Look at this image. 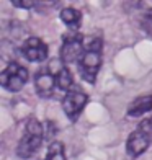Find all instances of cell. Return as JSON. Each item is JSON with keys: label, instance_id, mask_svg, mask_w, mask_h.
I'll use <instances>...</instances> for the list:
<instances>
[{"label": "cell", "instance_id": "6da1fadb", "mask_svg": "<svg viewBox=\"0 0 152 160\" xmlns=\"http://www.w3.org/2000/svg\"><path fill=\"white\" fill-rule=\"evenodd\" d=\"M101 46H103L101 39L95 38L85 48V54L79 61L80 75L89 83H95V80H97V74H98L100 65H101Z\"/></svg>", "mask_w": 152, "mask_h": 160}, {"label": "cell", "instance_id": "7a4b0ae2", "mask_svg": "<svg viewBox=\"0 0 152 160\" xmlns=\"http://www.w3.org/2000/svg\"><path fill=\"white\" fill-rule=\"evenodd\" d=\"M43 139H44V126L36 119L28 121L26 132L18 142L17 155L20 158H31L36 154V150L41 147Z\"/></svg>", "mask_w": 152, "mask_h": 160}, {"label": "cell", "instance_id": "3957f363", "mask_svg": "<svg viewBox=\"0 0 152 160\" xmlns=\"http://www.w3.org/2000/svg\"><path fill=\"white\" fill-rule=\"evenodd\" d=\"M85 54L84 48V36L77 31H70L62 36L61 46V61L64 64H72L80 61Z\"/></svg>", "mask_w": 152, "mask_h": 160}, {"label": "cell", "instance_id": "277c9868", "mask_svg": "<svg viewBox=\"0 0 152 160\" xmlns=\"http://www.w3.org/2000/svg\"><path fill=\"white\" fill-rule=\"evenodd\" d=\"M28 82V70L15 61L10 62L0 74V83L8 92H20Z\"/></svg>", "mask_w": 152, "mask_h": 160}, {"label": "cell", "instance_id": "5b68a950", "mask_svg": "<svg viewBox=\"0 0 152 160\" xmlns=\"http://www.w3.org/2000/svg\"><path fill=\"white\" fill-rule=\"evenodd\" d=\"M87 101H89L87 93H84L79 88H72L70 92L66 93V97H64V100H62V110L67 114V118L70 121H77L79 116H80L82 111H84Z\"/></svg>", "mask_w": 152, "mask_h": 160}, {"label": "cell", "instance_id": "8992f818", "mask_svg": "<svg viewBox=\"0 0 152 160\" xmlns=\"http://www.w3.org/2000/svg\"><path fill=\"white\" fill-rule=\"evenodd\" d=\"M150 139H152V134L144 131L142 128H137L134 132L129 134L128 137V142H126V150H128V155L129 157H139L142 155L144 152L147 150V147L150 145Z\"/></svg>", "mask_w": 152, "mask_h": 160}, {"label": "cell", "instance_id": "52a82bcc", "mask_svg": "<svg viewBox=\"0 0 152 160\" xmlns=\"http://www.w3.org/2000/svg\"><path fill=\"white\" fill-rule=\"evenodd\" d=\"M21 52L30 62H43L48 59V46L44 44V41L36 36H31L25 41Z\"/></svg>", "mask_w": 152, "mask_h": 160}, {"label": "cell", "instance_id": "ba28073f", "mask_svg": "<svg viewBox=\"0 0 152 160\" xmlns=\"http://www.w3.org/2000/svg\"><path fill=\"white\" fill-rule=\"evenodd\" d=\"M34 87L36 93L41 98H51L56 88V75H53L49 70H39L34 75Z\"/></svg>", "mask_w": 152, "mask_h": 160}, {"label": "cell", "instance_id": "9c48e42d", "mask_svg": "<svg viewBox=\"0 0 152 160\" xmlns=\"http://www.w3.org/2000/svg\"><path fill=\"white\" fill-rule=\"evenodd\" d=\"M150 110H152V95L137 97L133 103L128 106V116L136 118V116H142L144 113H149Z\"/></svg>", "mask_w": 152, "mask_h": 160}, {"label": "cell", "instance_id": "30bf717a", "mask_svg": "<svg viewBox=\"0 0 152 160\" xmlns=\"http://www.w3.org/2000/svg\"><path fill=\"white\" fill-rule=\"evenodd\" d=\"M59 17H61V21L64 25H66L67 28H70V31H75L79 26H80L82 23V15H80V12H79L77 8H74V7H66V8H62L61 13H59Z\"/></svg>", "mask_w": 152, "mask_h": 160}, {"label": "cell", "instance_id": "8fae6325", "mask_svg": "<svg viewBox=\"0 0 152 160\" xmlns=\"http://www.w3.org/2000/svg\"><path fill=\"white\" fill-rule=\"evenodd\" d=\"M56 85H57V88H59V90L66 92V93L72 90V85H74V78H72V74H70V70H69V69L62 67V69L56 74Z\"/></svg>", "mask_w": 152, "mask_h": 160}, {"label": "cell", "instance_id": "7c38bea8", "mask_svg": "<svg viewBox=\"0 0 152 160\" xmlns=\"http://www.w3.org/2000/svg\"><path fill=\"white\" fill-rule=\"evenodd\" d=\"M44 160H67L66 158V150H64V144L59 142V141L51 142Z\"/></svg>", "mask_w": 152, "mask_h": 160}, {"label": "cell", "instance_id": "4fadbf2b", "mask_svg": "<svg viewBox=\"0 0 152 160\" xmlns=\"http://www.w3.org/2000/svg\"><path fill=\"white\" fill-rule=\"evenodd\" d=\"M141 28L146 33L152 34V7L142 13V17H141Z\"/></svg>", "mask_w": 152, "mask_h": 160}, {"label": "cell", "instance_id": "5bb4252c", "mask_svg": "<svg viewBox=\"0 0 152 160\" xmlns=\"http://www.w3.org/2000/svg\"><path fill=\"white\" fill-rule=\"evenodd\" d=\"M13 7H18V8H31V7L38 5V2H31V0H13Z\"/></svg>", "mask_w": 152, "mask_h": 160}, {"label": "cell", "instance_id": "9a60e30c", "mask_svg": "<svg viewBox=\"0 0 152 160\" xmlns=\"http://www.w3.org/2000/svg\"><path fill=\"white\" fill-rule=\"evenodd\" d=\"M150 121H152V118H150Z\"/></svg>", "mask_w": 152, "mask_h": 160}]
</instances>
